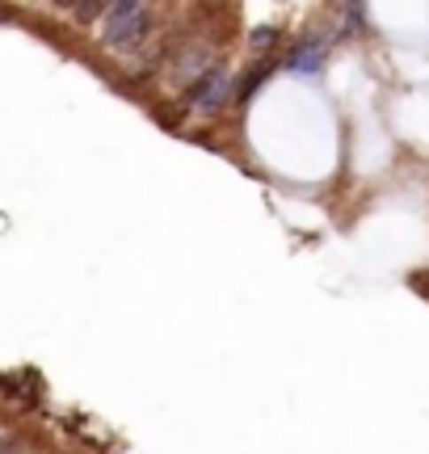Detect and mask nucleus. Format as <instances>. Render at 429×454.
Here are the masks:
<instances>
[{"mask_svg": "<svg viewBox=\"0 0 429 454\" xmlns=\"http://www.w3.org/2000/svg\"><path fill=\"white\" fill-rule=\"evenodd\" d=\"M152 34V9L148 4H110L105 9V26H101V43L118 55H131L148 43Z\"/></svg>", "mask_w": 429, "mask_h": 454, "instance_id": "f257e3e1", "label": "nucleus"}, {"mask_svg": "<svg viewBox=\"0 0 429 454\" xmlns=\"http://www.w3.org/2000/svg\"><path fill=\"white\" fill-rule=\"evenodd\" d=\"M231 98H236V76H228L223 67L207 72L202 81L185 89V106L194 114H219L223 106H231Z\"/></svg>", "mask_w": 429, "mask_h": 454, "instance_id": "f03ea898", "label": "nucleus"}, {"mask_svg": "<svg viewBox=\"0 0 429 454\" xmlns=\"http://www.w3.org/2000/svg\"><path fill=\"white\" fill-rule=\"evenodd\" d=\"M324 55H329V43L316 38V34H308V38H299L295 51L286 55V67H291V72H303V76H312V72L324 67Z\"/></svg>", "mask_w": 429, "mask_h": 454, "instance_id": "7ed1b4c3", "label": "nucleus"}, {"mask_svg": "<svg viewBox=\"0 0 429 454\" xmlns=\"http://www.w3.org/2000/svg\"><path fill=\"white\" fill-rule=\"evenodd\" d=\"M105 9H110V4H67L64 13L81 17V21H98V17H105Z\"/></svg>", "mask_w": 429, "mask_h": 454, "instance_id": "20e7f679", "label": "nucleus"}, {"mask_svg": "<svg viewBox=\"0 0 429 454\" xmlns=\"http://www.w3.org/2000/svg\"><path fill=\"white\" fill-rule=\"evenodd\" d=\"M0 454H21V446L13 438H0Z\"/></svg>", "mask_w": 429, "mask_h": 454, "instance_id": "39448f33", "label": "nucleus"}]
</instances>
